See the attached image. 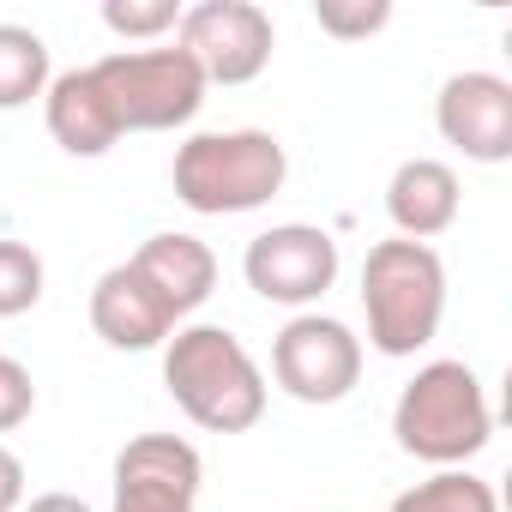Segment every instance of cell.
Returning <instances> with one entry per match:
<instances>
[{"label":"cell","instance_id":"2","mask_svg":"<svg viewBox=\"0 0 512 512\" xmlns=\"http://www.w3.org/2000/svg\"><path fill=\"white\" fill-rule=\"evenodd\" d=\"M175 199L199 217H241L260 211L284 193L290 181V157L278 145V133L260 127H229V133H193L175 163H169Z\"/></svg>","mask_w":512,"mask_h":512},{"label":"cell","instance_id":"1","mask_svg":"<svg viewBox=\"0 0 512 512\" xmlns=\"http://www.w3.org/2000/svg\"><path fill=\"white\" fill-rule=\"evenodd\" d=\"M163 386L205 434H247L266 416V374L229 326H175L163 344Z\"/></svg>","mask_w":512,"mask_h":512},{"label":"cell","instance_id":"4","mask_svg":"<svg viewBox=\"0 0 512 512\" xmlns=\"http://www.w3.org/2000/svg\"><path fill=\"white\" fill-rule=\"evenodd\" d=\"M392 434H398V452H410L434 470H458L464 458H476L494 440V410H488L476 368L470 362L416 368V380L398 392Z\"/></svg>","mask_w":512,"mask_h":512},{"label":"cell","instance_id":"14","mask_svg":"<svg viewBox=\"0 0 512 512\" xmlns=\"http://www.w3.org/2000/svg\"><path fill=\"white\" fill-rule=\"evenodd\" d=\"M43 121H49V133H55V145L67 157H103L121 139V127H115V115H109V103H103V91L91 79V67H73V73L49 79Z\"/></svg>","mask_w":512,"mask_h":512},{"label":"cell","instance_id":"18","mask_svg":"<svg viewBox=\"0 0 512 512\" xmlns=\"http://www.w3.org/2000/svg\"><path fill=\"white\" fill-rule=\"evenodd\" d=\"M181 0H103V25L127 43H151L163 31H181Z\"/></svg>","mask_w":512,"mask_h":512},{"label":"cell","instance_id":"8","mask_svg":"<svg viewBox=\"0 0 512 512\" xmlns=\"http://www.w3.org/2000/svg\"><path fill=\"white\" fill-rule=\"evenodd\" d=\"M241 278L260 302L308 308L338 284V241L326 229H314V223H278V229L247 241Z\"/></svg>","mask_w":512,"mask_h":512},{"label":"cell","instance_id":"11","mask_svg":"<svg viewBox=\"0 0 512 512\" xmlns=\"http://www.w3.org/2000/svg\"><path fill=\"white\" fill-rule=\"evenodd\" d=\"M175 314L169 302L133 272V266H109L91 290V332L109 344V350H157L175 338Z\"/></svg>","mask_w":512,"mask_h":512},{"label":"cell","instance_id":"21","mask_svg":"<svg viewBox=\"0 0 512 512\" xmlns=\"http://www.w3.org/2000/svg\"><path fill=\"white\" fill-rule=\"evenodd\" d=\"M19 506H25V464L19 452L0 446V512H19Z\"/></svg>","mask_w":512,"mask_h":512},{"label":"cell","instance_id":"7","mask_svg":"<svg viewBox=\"0 0 512 512\" xmlns=\"http://www.w3.org/2000/svg\"><path fill=\"white\" fill-rule=\"evenodd\" d=\"M272 380L296 404H338L362 380V338L332 314H296L272 338Z\"/></svg>","mask_w":512,"mask_h":512},{"label":"cell","instance_id":"19","mask_svg":"<svg viewBox=\"0 0 512 512\" xmlns=\"http://www.w3.org/2000/svg\"><path fill=\"white\" fill-rule=\"evenodd\" d=\"M314 19H320L326 37H338V43H362V37H374V31L392 25V0H320Z\"/></svg>","mask_w":512,"mask_h":512},{"label":"cell","instance_id":"20","mask_svg":"<svg viewBox=\"0 0 512 512\" xmlns=\"http://www.w3.org/2000/svg\"><path fill=\"white\" fill-rule=\"evenodd\" d=\"M37 410V380L19 356H0V434H13Z\"/></svg>","mask_w":512,"mask_h":512},{"label":"cell","instance_id":"22","mask_svg":"<svg viewBox=\"0 0 512 512\" xmlns=\"http://www.w3.org/2000/svg\"><path fill=\"white\" fill-rule=\"evenodd\" d=\"M19 512H91V506H85L79 494H61V488H55V494H37V500H25Z\"/></svg>","mask_w":512,"mask_h":512},{"label":"cell","instance_id":"9","mask_svg":"<svg viewBox=\"0 0 512 512\" xmlns=\"http://www.w3.org/2000/svg\"><path fill=\"white\" fill-rule=\"evenodd\" d=\"M205 458L181 434H139L115 452V512H193Z\"/></svg>","mask_w":512,"mask_h":512},{"label":"cell","instance_id":"10","mask_svg":"<svg viewBox=\"0 0 512 512\" xmlns=\"http://www.w3.org/2000/svg\"><path fill=\"white\" fill-rule=\"evenodd\" d=\"M434 127L470 163L512 157V85L500 73H452L434 97Z\"/></svg>","mask_w":512,"mask_h":512},{"label":"cell","instance_id":"15","mask_svg":"<svg viewBox=\"0 0 512 512\" xmlns=\"http://www.w3.org/2000/svg\"><path fill=\"white\" fill-rule=\"evenodd\" d=\"M49 43L31 25H0V109H25L49 91Z\"/></svg>","mask_w":512,"mask_h":512},{"label":"cell","instance_id":"16","mask_svg":"<svg viewBox=\"0 0 512 512\" xmlns=\"http://www.w3.org/2000/svg\"><path fill=\"white\" fill-rule=\"evenodd\" d=\"M392 512H500V500H494V488H488L482 476H470V470H434L428 482L404 488V494L392 500Z\"/></svg>","mask_w":512,"mask_h":512},{"label":"cell","instance_id":"5","mask_svg":"<svg viewBox=\"0 0 512 512\" xmlns=\"http://www.w3.org/2000/svg\"><path fill=\"white\" fill-rule=\"evenodd\" d=\"M91 79L121 133H175L199 115L211 91L181 49H121L91 61Z\"/></svg>","mask_w":512,"mask_h":512},{"label":"cell","instance_id":"17","mask_svg":"<svg viewBox=\"0 0 512 512\" xmlns=\"http://www.w3.org/2000/svg\"><path fill=\"white\" fill-rule=\"evenodd\" d=\"M43 302V253L0 235V320H19Z\"/></svg>","mask_w":512,"mask_h":512},{"label":"cell","instance_id":"6","mask_svg":"<svg viewBox=\"0 0 512 512\" xmlns=\"http://www.w3.org/2000/svg\"><path fill=\"white\" fill-rule=\"evenodd\" d=\"M175 49L199 67L205 85H253L272 67L278 31H272V13L253 7V0H199V7L181 13Z\"/></svg>","mask_w":512,"mask_h":512},{"label":"cell","instance_id":"13","mask_svg":"<svg viewBox=\"0 0 512 512\" xmlns=\"http://www.w3.org/2000/svg\"><path fill=\"white\" fill-rule=\"evenodd\" d=\"M458 205H464V187H458V169L440 163V157H410L392 169L386 181V217L398 223L404 241H434L458 223Z\"/></svg>","mask_w":512,"mask_h":512},{"label":"cell","instance_id":"12","mask_svg":"<svg viewBox=\"0 0 512 512\" xmlns=\"http://www.w3.org/2000/svg\"><path fill=\"white\" fill-rule=\"evenodd\" d=\"M127 266H133V272L163 296V302H169V314H175V320L199 314V308L211 302V290H217V253H211L199 235H181V229L151 235Z\"/></svg>","mask_w":512,"mask_h":512},{"label":"cell","instance_id":"3","mask_svg":"<svg viewBox=\"0 0 512 512\" xmlns=\"http://www.w3.org/2000/svg\"><path fill=\"white\" fill-rule=\"evenodd\" d=\"M362 314L380 356H416L446 320V266L428 241H374L362 260Z\"/></svg>","mask_w":512,"mask_h":512}]
</instances>
